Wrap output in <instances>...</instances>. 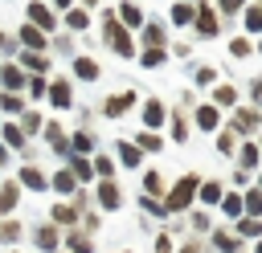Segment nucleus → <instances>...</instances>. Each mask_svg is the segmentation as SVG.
<instances>
[{
  "label": "nucleus",
  "instance_id": "1",
  "mask_svg": "<svg viewBox=\"0 0 262 253\" xmlns=\"http://www.w3.org/2000/svg\"><path fill=\"white\" fill-rule=\"evenodd\" d=\"M196 192H201V180H196V175H184V180H176V188L168 192V212H180V208H188Z\"/></svg>",
  "mask_w": 262,
  "mask_h": 253
},
{
  "label": "nucleus",
  "instance_id": "2",
  "mask_svg": "<svg viewBox=\"0 0 262 253\" xmlns=\"http://www.w3.org/2000/svg\"><path fill=\"white\" fill-rule=\"evenodd\" d=\"M106 45H111L119 57H131V53H135V49H131V37H127V24H119L115 12H106Z\"/></svg>",
  "mask_w": 262,
  "mask_h": 253
},
{
  "label": "nucleus",
  "instance_id": "3",
  "mask_svg": "<svg viewBox=\"0 0 262 253\" xmlns=\"http://www.w3.org/2000/svg\"><path fill=\"white\" fill-rule=\"evenodd\" d=\"M29 20H33L37 29H53V24H57L53 8H49V4H41V0H33V4H29Z\"/></svg>",
  "mask_w": 262,
  "mask_h": 253
},
{
  "label": "nucleus",
  "instance_id": "4",
  "mask_svg": "<svg viewBox=\"0 0 262 253\" xmlns=\"http://www.w3.org/2000/svg\"><path fill=\"white\" fill-rule=\"evenodd\" d=\"M258 110H250V106H237V114H233V131L237 135H250V131H258Z\"/></svg>",
  "mask_w": 262,
  "mask_h": 253
},
{
  "label": "nucleus",
  "instance_id": "5",
  "mask_svg": "<svg viewBox=\"0 0 262 253\" xmlns=\"http://www.w3.org/2000/svg\"><path fill=\"white\" fill-rule=\"evenodd\" d=\"M217 29H221V24H217V12L201 4V8H196V33H201V37H217Z\"/></svg>",
  "mask_w": 262,
  "mask_h": 253
},
{
  "label": "nucleus",
  "instance_id": "6",
  "mask_svg": "<svg viewBox=\"0 0 262 253\" xmlns=\"http://www.w3.org/2000/svg\"><path fill=\"white\" fill-rule=\"evenodd\" d=\"M98 204H102V208H119V204H123V192H119L115 180H102V184H98Z\"/></svg>",
  "mask_w": 262,
  "mask_h": 253
},
{
  "label": "nucleus",
  "instance_id": "7",
  "mask_svg": "<svg viewBox=\"0 0 262 253\" xmlns=\"http://www.w3.org/2000/svg\"><path fill=\"white\" fill-rule=\"evenodd\" d=\"M164 122V102L160 98H147L143 102V127H160Z\"/></svg>",
  "mask_w": 262,
  "mask_h": 253
},
{
  "label": "nucleus",
  "instance_id": "8",
  "mask_svg": "<svg viewBox=\"0 0 262 253\" xmlns=\"http://www.w3.org/2000/svg\"><path fill=\"white\" fill-rule=\"evenodd\" d=\"M172 24H196V8H192L188 0H176V8H172Z\"/></svg>",
  "mask_w": 262,
  "mask_h": 253
},
{
  "label": "nucleus",
  "instance_id": "9",
  "mask_svg": "<svg viewBox=\"0 0 262 253\" xmlns=\"http://www.w3.org/2000/svg\"><path fill=\"white\" fill-rule=\"evenodd\" d=\"M20 41H25V45H29L33 53H41V49L49 45V41L41 37V29H37V24H25V29H20Z\"/></svg>",
  "mask_w": 262,
  "mask_h": 253
},
{
  "label": "nucleus",
  "instance_id": "10",
  "mask_svg": "<svg viewBox=\"0 0 262 253\" xmlns=\"http://www.w3.org/2000/svg\"><path fill=\"white\" fill-rule=\"evenodd\" d=\"M196 127H201V131H217V127H221L217 106H201V110H196Z\"/></svg>",
  "mask_w": 262,
  "mask_h": 253
},
{
  "label": "nucleus",
  "instance_id": "11",
  "mask_svg": "<svg viewBox=\"0 0 262 253\" xmlns=\"http://www.w3.org/2000/svg\"><path fill=\"white\" fill-rule=\"evenodd\" d=\"M0 82H4V86H8L12 94H16L20 86H29V82H25V73H20L16 65H4V69H0Z\"/></svg>",
  "mask_w": 262,
  "mask_h": 253
},
{
  "label": "nucleus",
  "instance_id": "12",
  "mask_svg": "<svg viewBox=\"0 0 262 253\" xmlns=\"http://www.w3.org/2000/svg\"><path fill=\"white\" fill-rule=\"evenodd\" d=\"M49 102H53L57 110H66V106H70V82H53V86H49Z\"/></svg>",
  "mask_w": 262,
  "mask_h": 253
},
{
  "label": "nucleus",
  "instance_id": "13",
  "mask_svg": "<svg viewBox=\"0 0 262 253\" xmlns=\"http://www.w3.org/2000/svg\"><path fill=\"white\" fill-rule=\"evenodd\" d=\"M135 106V94L127 90V94H119V98H106V114L115 118V114H123V110H131Z\"/></svg>",
  "mask_w": 262,
  "mask_h": 253
},
{
  "label": "nucleus",
  "instance_id": "14",
  "mask_svg": "<svg viewBox=\"0 0 262 253\" xmlns=\"http://www.w3.org/2000/svg\"><path fill=\"white\" fill-rule=\"evenodd\" d=\"M20 184L25 188H33V192H41V188H49V180L37 171V167H20Z\"/></svg>",
  "mask_w": 262,
  "mask_h": 253
},
{
  "label": "nucleus",
  "instance_id": "15",
  "mask_svg": "<svg viewBox=\"0 0 262 253\" xmlns=\"http://www.w3.org/2000/svg\"><path fill=\"white\" fill-rule=\"evenodd\" d=\"M86 24H90V16H86V8H70V12H66V29H70V33H82Z\"/></svg>",
  "mask_w": 262,
  "mask_h": 253
},
{
  "label": "nucleus",
  "instance_id": "16",
  "mask_svg": "<svg viewBox=\"0 0 262 253\" xmlns=\"http://www.w3.org/2000/svg\"><path fill=\"white\" fill-rule=\"evenodd\" d=\"M196 196H201L205 204H221V200H225V192H221V184H217V180H209V184H201V192H196Z\"/></svg>",
  "mask_w": 262,
  "mask_h": 253
},
{
  "label": "nucleus",
  "instance_id": "17",
  "mask_svg": "<svg viewBox=\"0 0 262 253\" xmlns=\"http://www.w3.org/2000/svg\"><path fill=\"white\" fill-rule=\"evenodd\" d=\"M33 241H37V249H45V253H49V249H57V233H53L49 224H41V229L33 233Z\"/></svg>",
  "mask_w": 262,
  "mask_h": 253
},
{
  "label": "nucleus",
  "instance_id": "18",
  "mask_svg": "<svg viewBox=\"0 0 262 253\" xmlns=\"http://www.w3.org/2000/svg\"><path fill=\"white\" fill-rule=\"evenodd\" d=\"M16 200H20V188H16V184H4V188H0V212H12Z\"/></svg>",
  "mask_w": 262,
  "mask_h": 253
},
{
  "label": "nucleus",
  "instance_id": "19",
  "mask_svg": "<svg viewBox=\"0 0 262 253\" xmlns=\"http://www.w3.org/2000/svg\"><path fill=\"white\" fill-rule=\"evenodd\" d=\"M53 188H57L61 196H70V192L78 188V175H74V171H57V175H53Z\"/></svg>",
  "mask_w": 262,
  "mask_h": 253
},
{
  "label": "nucleus",
  "instance_id": "20",
  "mask_svg": "<svg viewBox=\"0 0 262 253\" xmlns=\"http://www.w3.org/2000/svg\"><path fill=\"white\" fill-rule=\"evenodd\" d=\"M119 16H123V24H127V29H135V24H143V12H139L135 4H119Z\"/></svg>",
  "mask_w": 262,
  "mask_h": 253
},
{
  "label": "nucleus",
  "instance_id": "21",
  "mask_svg": "<svg viewBox=\"0 0 262 253\" xmlns=\"http://www.w3.org/2000/svg\"><path fill=\"white\" fill-rule=\"evenodd\" d=\"M74 73L86 78V82H94V78H98V65H94L90 57H78V61H74Z\"/></svg>",
  "mask_w": 262,
  "mask_h": 253
},
{
  "label": "nucleus",
  "instance_id": "22",
  "mask_svg": "<svg viewBox=\"0 0 262 253\" xmlns=\"http://www.w3.org/2000/svg\"><path fill=\"white\" fill-rule=\"evenodd\" d=\"M213 102H217V106H233V102H237V90H233V86H217V90H213Z\"/></svg>",
  "mask_w": 262,
  "mask_h": 253
},
{
  "label": "nucleus",
  "instance_id": "23",
  "mask_svg": "<svg viewBox=\"0 0 262 253\" xmlns=\"http://www.w3.org/2000/svg\"><path fill=\"white\" fill-rule=\"evenodd\" d=\"M4 143H8V147H25V131H20L16 122H4Z\"/></svg>",
  "mask_w": 262,
  "mask_h": 253
},
{
  "label": "nucleus",
  "instance_id": "24",
  "mask_svg": "<svg viewBox=\"0 0 262 253\" xmlns=\"http://www.w3.org/2000/svg\"><path fill=\"white\" fill-rule=\"evenodd\" d=\"M119 159H123L127 167H139V147H135V143H119Z\"/></svg>",
  "mask_w": 262,
  "mask_h": 253
},
{
  "label": "nucleus",
  "instance_id": "25",
  "mask_svg": "<svg viewBox=\"0 0 262 253\" xmlns=\"http://www.w3.org/2000/svg\"><path fill=\"white\" fill-rule=\"evenodd\" d=\"M242 20H246V29H250V33H262V8H258V4H250Z\"/></svg>",
  "mask_w": 262,
  "mask_h": 253
},
{
  "label": "nucleus",
  "instance_id": "26",
  "mask_svg": "<svg viewBox=\"0 0 262 253\" xmlns=\"http://www.w3.org/2000/svg\"><path fill=\"white\" fill-rule=\"evenodd\" d=\"M229 53H233V57H250V53H254L250 37H233V41H229Z\"/></svg>",
  "mask_w": 262,
  "mask_h": 253
},
{
  "label": "nucleus",
  "instance_id": "27",
  "mask_svg": "<svg viewBox=\"0 0 262 253\" xmlns=\"http://www.w3.org/2000/svg\"><path fill=\"white\" fill-rule=\"evenodd\" d=\"M172 139H176V143H184V139H188V122H184V114H180V110L172 114Z\"/></svg>",
  "mask_w": 262,
  "mask_h": 253
},
{
  "label": "nucleus",
  "instance_id": "28",
  "mask_svg": "<svg viewBox=\"0 0 262 253\" xmlns=\"http://www.w3.org/2000/svg\"><path fill=\"white\" fill-rule=\"evenodd\" d=\"M258 151H262V147H254V143H246V147L237 151V159H242V167H258Z\"/></svg>",
  "mask_w": 262,
  "mask_h": 253
},
{
  "label": "nucleus",
  "instance_id": "29",
  "mask_svg": "<svg viewBox=\"0 0 262 253\" xmlns=\"http://www.w3.org/2000/svg\"><path fill=\"white\" fill-rule=\"evenodd\" d=\"M70 171H74L78 180H90V175H94V167H90V163H86L82 155H74V159H70Z\"/></svg>",
  "mask_w": 262,
  "mask_h": 253
},
{
  "label": "nucleus",
  "instance_id": "30",
  "mask_svg": "<svg viewBox=\"0 0 262 253\" xmlns=\"http://www.w3.org/2000/svg\"><path fill=\"white\" fill-rule=\"evenodd\" d=\"M143 192L160 196V192H164V175H160V171H147V175H143Z\"/></svg>",
  "mask_w": 262,
  "mask_h": 253
},
{
  "label": "nucleus",
  "instance_id": "31",
  "mask_svg": "<svg viewBox=\"0 0 262 253\" xmlns=\"http://www.w3.org/2000/svg\"><path fill=\"white\" fill-rule=\"evenodd\" d=\"M237 233H242V237H258V233H262V220H254V216H242V220H237Z\"/></svg>",
  "mask_w": 262,
  "mask_h": 253
},
{
  "label": "nucleus",
  "instance_id": "32",
  "mask_svg": "<svg viewBox=\"0 0 262 253\" xmlns=\"http://www.w3.org/2000/svg\"><path fill=\"white\" fill-rule=\"evenodd\" d=\"M213 245L221 253H237V237H229V233H213Z\"/></svg>",
  "mask_w": 262,
  "mask_h": 253
},
{
  "label": "nucleus",
  "instance_id": "33",
  "mask_svg": "<svg viewBox=\"0 0 262 253\" xmlns=\"http://www.w3.org/2000/svg\"><path fill=\"white\" fill-rule=\"evenodd\" d=\"M70 253H94L90 237H82V233H70Z\"/></svg>",
  "mask_w": 262,
  "mask_h": 253
},
{
  "label": "nucleus",
  "instance_id": "34",
  "mask_svg": "<svg viewBox=\"0 0 262 253\" xmlns=\"http://www.w3.org/2000/svg\"><path fill=\"white\" fill-rule=\"evenodd\" d=\"M20 61H25L29 69H37V73H41V69L49 65V57H45V53H20Z\"/></svg>",
  "mask_w": 262,
  "mask_h": 253
},
{
  "label": "nucleus",
  "instance_id": "35",
  "mask_svg": "<svg viewBox=\"0 0 262 253\" xmlns=\"http://www.w3.org/2000/svg\"><path fill=\"white\" fill-rule=\"evenodd\" d=\"M135 147H139V151H160V135H151V131H143V135L135 139Z\"/></svg>",
  "mask_w": 262,
  "mask_h": 253
},
{
  "label": "nucleus",
  "instance_id": "36",
  "mask_svg": "<svg viewBox=\"0 0 262 253\" xmlns=\"http://www.w3.org/2000/svg\"><path fill=\"white\" fill-rule=\"evenodd\" d=\"M221 208H225L233 220H242V208H246V200H237V196H225V200H221Z\"/></svg>",
  "mask_w": 262,
  "mask_h": 253
},
{
  "label": "nucleus",
  "instance_id": "37",
  "mask_svg": "<svg viewBox=\"0 0 262 253\" xmlns=\"http://www.w3.org/2000/svg\"><path fill=\"white\" fill-rule=\"evenodd\" d=\"M143 41H147L151 49H160V45H164V29H160V24H147V33H143Z\"/></svg>",
  "mask_w": 262,
  "mask_h": 253
},
{
  "label": "nucleus",
  "instance_id": "38",
  "mask_svg": "<svg viewBox=\"0 0 262 253\" xmlns=\"http://www.w3.org/2000/svg\"><path fill=\"white\" fill-rule=\"evenodd\" d=\"M164 57H168V53H164V49H151V45H147V49L139 53V61H143V65H160Z\"/></svg>",
  "mask_w": 262,
  "mask_h": 253
},
{
  "label": "nucleus",
  "instance_id": "39",
  "mask_svg": "<svg viewBox=\"0 0 262 253\" xmlns=\"http://www.w3.org/2000/svg\"><path fill=\"white\" fill-rule=\"evenodd\" d=\"M246 208H250L254 216L262 212V192H258V188H246Z\"/></svg>",
  "mask_w": 262,
  "mask_h": 253
},
{
  "label": "nucleus",
  "instance_id": "40",
  "mask_svg": "<svg viewBox=\"0 0 262 253\" xmlns=\"http://www.w3.org/2000/svg\"><path fill=\"white\" fill-rule=\"evenodd\" d=\"M53 220H57V224H74V208H70V204H57V208H53Z\"/></svg>",
  "mask_w": 262,
  "mask_h": 253
},
{
  "label": "nucleus",
  "instance_id": "41",
  "mask_svg": "<svg viewBox=\"0 0 262 253\" xmlns=\"http://www.w3.org/2000/svg\"><path fill=\"white\" fill-rule=\"evenodd\" d=\"M20 106H25V102H20V94H4V98H0V110H8V114H12V110H20Z\"/></svg>",
  "mask_w": 262,
  "mask_h": 253
},
{
  "label": "nucleus",
  "instance_id": "42",
  "mask_svg": "<svg viewBox=\"0 0 262 253\" xmlns=\"http://www.w3.org/2000/svg\"><path fill=\"white\" fill-rule=\"evenodd\" d=\"M29 94H33V98H45V94H49L45 78H33V82H29Z\"/></svg>",
  "mask_w": 262,
  "mask_h": 253
},
{
  "label": "nucleus",
  "instance_id": "43",
  "mask_svg": "<svg viewBox=\"0 0 262 253\" xmlns=\"http://www.w3.org/2000/svg\"><path fill=\"white\" fill-rule=\"evenodd\" d=\"M94 171H98V175H102V180H106V175H111V171H115V163H111V159H106V155H98V159H94Z\"/></svg>",
  "mask_w": 262,
  "mask_h": 253
},
{
  "label": "nucleus",
  "instance_id": "44",
  "mask_svg": "<svg viewBox=\"0 0 262 253\" xmlns=\"http://www.w3.org/2000/svg\"><path fill=\"white\" fill-rule=\"evenodd\" d=\"M70 147H74V151H82V155H86V151H90V135H74V139H70Z\"/></svg>",
  "mask_w": 262,
  "mask_h": 253
},
{
  "label": "nucleus",
  "instance_id": "45",
  "mask_svg": "<svg viewBox=\"0 0 262 253\" xmlns=\"http://www.w3.org/2000/svg\"><path fill=\"white\" fill-rule=\"evenodd\" d=\"M12 237H20V224H12V220L0 224V241H12Z\"/></svg>",
  "mask_w": 262,
  "mask_h": 253
},
{
  "label": "nucleus",
  "instance_id": "46",
  "mask_svg": "<svg viewBox=\"0 0 262 253\" xmlns=\"http://www.w3.org/2000/svg\"><path fill=\"white\" fill-rule=\"evenodd\" d=\"M213 78H217V73H213V69H209V65H201V69H196V82H201V86H209V82H213Z\"/></svg>",
  "mask_w": 262,
  "mask_h": 253
},
{
  "label": "nucleus",
  "instance_id": "47",
  "mask_svg": "<svg viewBox=\"0 0 262 253\" xmlns=\"http://www.w3.org/2000/svg\"><path fill=\"white\" fill-rule=\"evenodd\" d=\"M37 127H41V114H33V110H29V114H25V127H20V131H37Z\"/></svg>",
  "mask_w": 262,
  "mask_h": 253
},
{
  "label": "nucleus",
  "instance_id": "48",
  "mask_svg": "<svg viewBox=\"0 0 262 253\" xmlns=\"http://www.w3.org/2000/svg\"><path fill=\"white\" fill-rule=\"evenodd\" d=\"M242 4H246V0H221V12H237Z\"/></svg>",
  "mask_w": 262,
  "mask_h": 253
},
{
  "label": "nucleus",
  "instance_id": "49",
  "mask_svg": "<svg viewBox=\"0 0 262 253\" xmlns=\"http://www.w3.org/2000/svg\"><path fill=\"white\" fill-rule=\"evenodd\" d=\"M156 253H172V241H168V237H160V241H156Z\"/></svg>",
  "mask_w": 262,
  "mask_h": 253
},
{
  "label": "nucleus",
  "instance_id": "50",
  "mask_svg": "<svg viewBox=\"0 0 262 253\" xmlns=\"http://www.w3.org/2000/svg\"><path fill=\"white\" fill-rule=\"evenodd\" d=\"M0 49H16V45H12V41H8L4 33H0Z\"/></svg>",
  "mask_w": 262,
  "mask_h": 253
},
{
  "label": "nucleus",
  "instance_id": "51",
  "mask_svg": "<svg viewBox=\"0 0 262 253\" xmlns=\"http://www.w3.org/2000/svg\"><path fill=\"white\" fill-rule=\"evenodd\" d=\"M4 163H8V147L0 143V167H4Z\"/></svg>",
  "mask_w": 262,
  "mask_h": 253
},
{
  "label": "nucleus",
  "instance_id": "52",
  "mask_svg": "<svg viewBox=\"0 0 262 253\" xmlns=\"http://www.w3.org/2000/svg\"><path fill=\"white\" fill-rule=\"evenodd\" d=\"M53 4H57V8H70V4H74V0H53Z\"/></svg>",
  "mask_w": 262,
  "mask_h": 253
},
{
  "label": "nucleus",
  "instance_id": "53",
  "mask_svg": "<svg viewBox=\"0 0 262 253\" xmlns=\"http://www.w3.org/2000/svg\"><path fill=\"white\" fill-rule=\"evenodd\" d=\"M180 253H201V249H180Z\"/></svg>",
  "mask_w": 262,
  "mask_h": 253
},
{
  "label": "nucleus",
  "instance_id": "54",
  "mask_svg": "<svg viewBox=\"0 0 262 253\" xmlns=\"http://www.w3.org/2000/svg\"><path fill=\"white\" fill-rule=\"evenodd\" d=\"M258 253H262V241H258Z\"/></svg>",
  "mask_w": 262,
  "mask_h": 253
},
{
  "label": "nucleus",
  "instance_id": "55",
  "mask_svg": "<svg viewBox=\"0 0 262 253\" xmlns=\"http://www.w3.org/2000/svg\"><path fill=\"white\" fill-rule=\"evenodd\" d=\"M258 53H262V49H258Z\"/></svg>",
  "mask_w": 262,
  "mask_h": 253
}]
</instances>
